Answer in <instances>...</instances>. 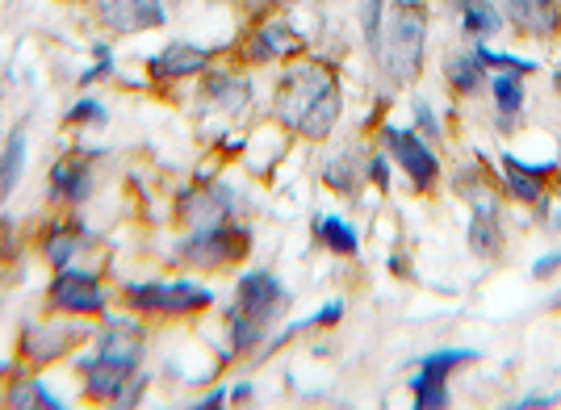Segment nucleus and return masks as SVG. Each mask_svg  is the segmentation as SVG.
<instances>
[{"mask_svg":"<svg viewBox=\"0 0 561 410\" xmlns=\"http://www.w3.org/2000/svg\"><path fill=\"white\" fill-rule=\"evenodd\" d=\"M344 114V89H340V71L328 59H302L294 68H285L273 84V117L289 135L323 143L335 135Z\"/></svg>","mask_w":561,"mask_h":410,"instance_id":"f257e3e1","label":"nucleus"},{"mask_svg":"<svg viewBox=\"0 0 561 410\" xmlns=\"http://www.w3.org/2000/svg\"><path fill=\"white\" fill-rule=\"evenodd\" d=\"M142 352H147V322L126 310V315H105V327L96 331L93 352L76 356V373L84 398L96 407H114L122 398L126 381L142 368Z\"/></svg>","mask_w":561,"mask_h":410,"instance_id":"f03ea898","label":"nucleus"},{"mask_svg":"<svg viewBox=\"0 0 561 410\" xmlns=\"http://www.w3.org/2000/svg\"><path fill=\"white\" fill-rule=\"evenodd\" d=\"M285 306H289V289L268 269H252V273L239 276L231 306H227V331H231L234 356L256 352Z\"/></svg>","mask_w":561,"mask_h":410,"instance_id":"7ed1b4c3","label":"nucleus"},{"mask_svg":"<svg viewBox=\"0 0 561 410\" xmlns=\"http://www.w3.org/2000/svg\"><path fill=\"white\" fill-rule=\"evenodd\" d=\"M423 43H427V13H423L415 0H398L390 9V18L381 22V34L374 50L377 71L386 76L390 89H402L411 84L423 68Z\"/></svg>","mask_w":561,"mask_h":410,"instance_id":"20e7f679","label":"nucleus"},{"mask_svg":"<svg viewBox=\"0 0 561 410\" xmlns=\"http://www.w3.org/2000/svg\"><path fill=\"white\" fill-rule=\"evenodd\" d=\"M122 301L126 310H135L139 319H185V315H197V310H210L214 294L197 281H130L122 285Z\"/></svg>","mask_w":561,"mask_h":410,"instance_id":"39448f33","label":"nucleus"},{"mask_svg":"<svg viewBox=\"0 0 561 410\" xmlns=\"http://www.w3.org/2000/svg\"><path fill=\"white\" fill-rule=\"evenodd\" d=\"M47 310L50 315H68V319H105L110 315V289L96 269L84 264H68L55 269V276L47 281Z\"/></svg>","mask_w":561,"mask_h":410,"instance_id":"423d86ee","label":"nucleus"},{"mask_svg":"<svg viewBox=\"0 0 561 410\" xmlns=\"http://www.w3.org/2000/svg\"><path fill=\"white\" fill-rule=\"evenodd\" d=\"M93 331L84 327V319H68V315H55V319H38L25 322L22 335H18V356H22L25 368H47L59 365L80 352V343L89 340Z\"/></svg>","mask_w":561,"mask_h":410,"instance_id":"0eeeda50","label":"nucleus"},{"mask_svg":"<svg viewBox=\"0 0 561 410\" xmlns=\"http://www.w3.org/2000/svg\"><path fill=\"white\" fill-rule=\"evenodd\" d=\"M252 251V230L239 227V223H218V227H197L188 230L185 239L176 243V255L202 269V273H214V269H227V264H239L243 255Z\"/></svg>","mask_w":561,"mask_h":410,"instance_id":"6e6552de","label":"nucleus"},{"mask_svg":"<svg viewBox=\"0 0 561 410\" xmlns=\"http://www.w3.org/2000/svg\"><path fill=\"white\" fill-rule=\"evenodd\" d=\"M306 55V38L298 34V25L289 18H264L256 22V30L243 34L239 43V59L252 64V68H264V64H289Z\"/></svg>","mask_w":561,"mask_h":410,"instance_id":"1a4fd4ad","label":"nucleus"},{"mask_svg":"<svg viewBox=\"0 0 561 410\" xmlns=\"http://www.w3.org/2000/svg\"><path fill=\"white\" fill-rule=\"evenodd\" d=\"M96 160H101V151H93V147H71V151H64L47 172L50 202L76 205V209L89 202L96 193Z\"/></svg>","mask_w":561,"mask_h":410,"instance_id":"9d476101","label":"nucleus"},{"mask_svg":"<svg viewBox=\"0 0 561 410\" xmlns=\"http://www.w3.org/2000/svg\"><path fill=\"white\" fill-rule=\"evenodd\" d=\"M93 18L110 38H139L151 30H164L168 4L164 0H93Z\"/></svg>","mask_w":561,"mask_h":410,"instance_id":"9b49d317","label":"nucleus"},{"mask_svg":"<svg viewBox=\"0 0 561 410\" xmlns=\"http://www.w3.org/2000/svg\"><path fill=\"white\" fill-rule=\"evenodd\" d=\"M381 138H386V147H390V160L411 176V184H415L420 193H427V189L436 184V176H440V160L432 156L427 138H423L420 130H402V126H386Z\"/></svg>","mask_w":561,"mask_h":410,"instance_id":"f8f14e48","label":"nucleus"},{"mask_svg":"<svg viewBox=\"0 0 561 410\" xmlns=\"http://www.w3.org/2000/svg\"><path fill=\"white\" fill-rule=\"evenodd\" d=\"M214 64V50L210 46H197L188 38H172L164 50H156L147 59V76L160 80V84H176V80H193L202 71H210Z\"/></svg>","mask_w":561,"mask_h":410,"instance_id":"ddd939ff","label":"nucleus"},{"mask_svg":"<svg viewBox=\"0 0 561 410\" xmlns=\"http://www.w3.org/2000/svg\"><path fill=\"white\" fill-rule=\"evenodd\" d=\"M239 209H243V202L231 184H210L206 193H181V202H176V214L188 223V230L231 223Z\"/></svg>","mask_w":561,"mask_h":410,"instance_id":"4468645a","label":"nucleus"},{"mask_svg":"<svg viewBox=\"0 0 561 410\" xmlns=\"http://www.w3.org/2000/svg\"><path fill=\"white\" fill-rule=\"evenodd\" d=\"M89 227H84V218H64V223H50L43 227V239H38V255H43V264H47L50 273L55 269H68L80 260V251L89 248Z\"/></svg>","mask_w":561,"mask_h":410,"instance_id":"2eb2a0df","label":"nucleus"},{"mask_svg":"<svg viewBox=\"0 0 561 410\" xmlns=\"http://www.w3.org/2000/svg\"><path fill=\"white\" fill-rule=\"evenodd\" d=\"M202 96L222 114H243L252 110V80L239 68H210L202 71Z\"/></svg>","mask_w":561,"mask_h":410,"instance_id":"dca6fc26","label":"nucleus"},{"mask_svg":"<svg viewBox=\"0 0 561 410\" xmlns=\"http://www.w3.org/2000/svg\"><path fill=\"white\" fill-rule=\"evenodd\" d=\"M25 163H30V135H25V122H18L0 147V205H9V197L22 189Z\"/></svg>","mask_w":561,"mask_h":410,"instance_id":"f3484780","label":"nucleus"},{"mask_svg":"<svg viewBox=\"0 0 561 410\" xmlns=\"http://www.w3.org/2000/svg\"><path fill=\"white\" fill-rule=\"evenodd\" d=\"M503 9H507V18H512L524 34H533V38H545V34L561 30L558 0H503Z\"/></svg>","mask_w":561,"mask_h":410,"instance_id":"a211bd4d","label":"nucleus"},{"mask_svg":"<svg viewBox=\"0 0 561 410\" xmlns=\"http://www.w3.org/2000/svg\"><path fill=\"white\" fill-rule=\"evenodd\" d=\"M4 402L18 410H64L68 402L64 398H55L34 373H25V377H13L9 386H4Z\"/></svg>","mask_w":561,"mask_h":410,"instance_id":"6ab92c4d","label":"nucleus"},{"mask_svg":"<svg viewBox=\"0 0 561 410\" xmlns=\"http://www.w3.org/2000/svg\"><path fill=\"white\" fill-rule=\"evenodd\" d=\"M499 243H503L499 209H494V202H482L473 209V223H469V248H473V255H499Z\"/></svg>","mask_w":561,"mask_h":410,"instance_id":"aec40b11","label":"nucleus"},{"mask_svg":"<svg viewBox=\"0 0 561 410\" xmlns=\"http://www.w3.org/2000/svg\"><path fill=\"white\" fill-rule=\"evenodd\" d=\"M110 126V105L101 96H76L64 110V130H101Z\"/></svg>","mask_w":561,"mask_h":410,"instance_id":"412c9836","label":"nucleus"},{"mask_svg":"<svg viewBox=\"0 0 561 410\" xmlns=\"http://www.w3.org/2000/svg\"><path fill=\"white\" fill-rule=\"evenodd\" d=\"M314 235H319V239H323V248L335 251V255H356V251H360L356 227L344 223V218H319V223H314Z\"/></svg>","mask_w":561,"mask_h":410,"instance_id":"4be33fe9","label":"nucleus"},{"mask_svg":"<svg viewBox=\"0 0 561 410\" xmlns=\"http://www.w3.org/2000/svg\"><path fill=\"white\" fill-rule=\"evenodd\" d=\"M461 13H466V30L473 38H491L503 30V13L494 9L491 0H461Z\"/></svg>","mask_w":561,"mask_h":410,"instance_id":"5701e85b","label":"nucleus"},{"mask_svg":"<svg viewBox=\"0 0 561 410\" xmlns=\"http://www.w3.org/2000/svg\"><path fill=\"white\" fill-rule=\"evenodd\" d=\"M445 80L461 92V96L478 92V84H482V64H478V55H453L445 64Z\"/></svg>","mask_w":561,"mask_h":410,"instance_id":"b1692460","label":"nucleus"},{"mask_svg":"<svg viewBox=\"0 0 561 410\" xmlns=\"http://www.w3.org/2000/svg\"><path fill=\"white\" fill-rule=\"evenodd\" d=\"M323 184L335 189V193H352V189L360 184V163H356V156L344 151V156H335V160L323 163Z\"/></svg>","mask_w":561,"mask_h":410,"instance_id":"393cba45","label":"nucleus"},{"mask_svg":"<svg viewBox=\"0 0 561 410\" xmlns=\"http://www.w3.org/2000/svg\"><path fill=\"white\" fill-rule=\"evenodd\" d=\"M411 394H415V407H423V410H440V407H448V377L415 373V381H411Z\"/></svg>","mask_w":561,"mask_h":410,"instance_id":"a878e982","label":"nucleus"},{"mask_svg":"<svg viewBox=\"0 0 561 410\" xmlns=\"http://www.w3.org/2000/svg\"><path fill=\"white\" fill-rule=\"evenodd\" d=\"M114 68H117L114 46L101 38V43H93V68L80 71V76H76V84H80V89H93V84H101V80H110V76H114Z\"/></svg>","mask_w":561,"mask_h":410,"instance_id":"bb28decb","label":"nucleus"},{"mask_svg":"<svg viewBox=\"0 0 561 410\" xmlns=\"http://www.w3.org/2000/svg\"><path fill=\"white\" fill-rule=\"evenodd\" d=\"M494 105H499V114L503 117H512L524 110V84H519V76L507 71V76L494 80Z\"/></svg>","mask_w":561,"mask_h":410,"instance_id":"cd10ccee","label":"nucleus"},{"mask_svg":"<svg viewBox=\"0 0 561 410\" xmlns=\"http://www.w3.org/2000/svg\"><path fill=\"white\" fill-rule=\"evenodd\" d=\"M466 361H478V352H469V348H448V352H432L427 361L420 365V373H432V377H448L457 365H466Z\"/></svg>","mask_w":561,"mask_h":410,"instance_id":"c85d7f7f","label":"nucleus"},{"mask_svg":"<svg viewBox=\"0 0 561 410\" xmlns=\"http://www.w3.org/2000/svg\"><path fill=\"white\" fill-rule=\"evenodd\" d=\"M503 172H507V189H512L519 202H540V176L533 172H524V168H515L512 160H503Z\"/></svg>","mask_w":561,"mask_h":410,"instance_id":"c756f323","label":"nucleus"},{"mask_svg":"<svg viewBox=\"0 0 561 410\" xmlns=\"http://www.w3.org/2000/svg\"><path fill=\"white\" fill-rule=\"evenodd\" d=\"M381 22H386V0H360V34H365V46L377 43Z\"/></svg>","mask_w":561,"mask_h":410,"instance_id":"7c9ffc66","label":"nucleus"},{"mask_svg":"<svg viewBox=\"0 0 561 410\" xmlns=\"http://www.w3.org/2000/svg\"><path fill=\"white\" fill-rule=\"evenodd\" d=\"M415 130H420L427 143H436V138L445 135L440 130V122H436V114H432V105L427 101H415Z\"/></svg>","mask_w":561,"mask_h":410,"instance_id":"2f4dec72","label":"nucleus"},{"mask_svg":"<svg viewBox=\"0 0 561 410\" xmlns=\"http://www.w3.org/2000/svg\"><path fill=\"white\" fill-rule=\"evenodd\" d=\"M147 381H151V377H147V373L139 368V373L126 381V389H122V398H117L114 407H139V398L147 394Z\"/></svg>","mask_w":561,"mask_h":410,"instance_id":"473e14b6","label":"nucleus"},{"mask_svg":"<svg viewBox=\"0 0 561 410\" xmlns=\"http://www.w3.org/2000/svg\"><path fill=\"white\" fill-rule=\"evenodd\" d=\"M365 172H369V181H374L377 189H386V184H390V156H381V151H377L374 160L365 163Z\"/></svg>","mask_w":561,"mask_h":410,"instance_id":"72a5a7b5","label":"nucleus"},{"mask_svg":"<svg viewBox=\"0 0 561 410\" xmlns=\"http://www.w3.org/2000/svg\"><path fill=\"white\" fill-rule=\"evenodd\" d=\"M231 402V389H214V394H206V398H197L193 407L197 410H214V407H227Z\"/></svg>","mask_w":561,"mask_h":410,"instance_id":"f704fd0d","label":"nucleus"},{"mask_svg":"<svg viewBox=\"0 0 561 410\" xmlns=\"http://www.w3.org/2000/svg\"><path fill=\"white\" fill-rule=\"evenodd\" d=\"M561 269V251H553V255H545V260H537V269H533V276L537 281H545V276H553Z\"/></svg>","mask_w":561,"mask_h":410,"instance_id":"c9c22d12","label":"nucleus"},{"mask_svg":"<svg viewBox=\"0 0 561 410\" xmlns=\"http://www.w3.org/2000/svg\"><path fill=\"white\" fill-rule=\"evenodd\" d=\"M553 402H558V398H545V394H533V398H524L519 407H553Z\"/></svg>","mask_w":561,"mask_h":410,"instance_id":"e433bc0d","label":"nucleus"},{"mask_svg":"<svg viewBox=\"0 0 561 410\" xmlns=\"http://www.w3.org/2000/svg\"><path fill=\"white\" fill-rule=\"evenodd\" d=\"M252 394H256L252 386H234L231 389V402H252Z\"/></svg>","mask_w":561,"mask_h":410,"instance_id":"4c0bfd02","label":"nucleus"},{"mask_svg":"<svg viewBox=\"0 0 561 410\" xmlns=\"http://www.w3.org/2000/svg\"><path fill=\"white\" fill-rule=\"evenodd\" d=\"M260 4H268V9H280V4H298V0H260Z\"/></svg>","mask_w":561,"mask_h":410,"instance_id":"58836bf2","label":"nucleus"},{"mask_svg":"<svg viewBox=\"0 0 561 410\" xmlns=\"http://www.w3.org/2000/svg\"><path fill=\"white\" fill-rule=\"evenodd\" d=\"M558 89H561V71H558Z\"/></svg>","mask_w":561,"mask_h":410,"instance_id":"ea45409f","label":"nucleus"}]
</instances>
